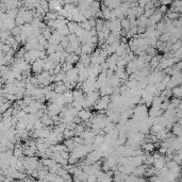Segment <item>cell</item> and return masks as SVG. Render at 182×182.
I'll list each match as a JSON object with an SVG mask.
<instances>
[{
  "instance_id": "1",
  "label": "cell",
  "mask_w": 182,
  "mask_h": 182,
  "mask_svg": "<svg viewBox=\"0 0 182 182\" xmlns=\"http://www.w3.org/2000/svg\"><path fill=\"white\" fill-rule=\"evenodd\" d=\"M44 66H45V60H38L35 61L33 64H32V71L38 75H41V73L44 71Z\"/></svg>"
},
{
  "instance_id": "2",
  "label": "cell",
  "mask_w": 182,
  "mask_h": 182,
  "mask_svg": "<svg viewBox=\"0 0 182 182\" xmlns=\"http://www.w3.org/2000/svg\"><path fill=\"white\" fill-rule=\"evenodd\" d=\"M78 116L81 118V121H89V119L92 118V116H93V114H92L91 112H89V110H81L79 113H78Z\"/></svg>"
},
{
  "instance_id": "3",
  "label": "cell",
  "mask_w": 182,
  "mask_h": 182,
  "mask_svg": "<svg viewBox=\"0 0 182 182\" xmlns=\"http://www.w3.org/2000/svg\"><path fill=\"white\" fill-rule=\"evenodd\" d=\"M162 18V14L160 12H156L151 17L148 18V26H154L156 22H159Z\"/></svg>"
},
{
  "instance_id": "4",
  "label": "cell",
  "mask_w": 182,
  "mask_h": 182,
  "mask_svg": "<svg viewBox=\"0 0 182 182\" xmlns=\"http://www.w3.org/2000/svg\"><path fill=\"white\" fill-rule=\"evenodd\" d=\"M94 46L89 45V44H84V45L81 46V51L82 53L81 54H87L89 56V53H92V51L94 50Z\"/></svg>"
},
{
  "instance_id": "5",
  "label": "cell",
  "mask_w": 182,
  "mask_h": 182,
  "mask_svg": "<svg viewBox=\"0 0 182 182\" xmlns=\"http://www.w3.org/2000/svg\"><path fill=\"white\" fill-rule=\"evenodd\" d=\"M84 92L82 91V89H75V91L73 92V98H75V100H82V99H84Z\"/></svg>"
},
{
  "instance_id": "6",
  "label": "cell",
  "mask_w": 182,
  "mask_h": 182,
  "mask_svg": "<svg viewBox=\"0 0 182 182\" xmlns=\"http://www.w3.org/2000/svg\"><path fill=\"white\" fill-rule=\"evenodd\" d=\"M63 96H64V98H65V102H66V103H69V105H73V101H75V98H73V93H71V92L67 91L66 93L63 94Z\"/></svg>"
},
{
  "instance_id": "7",
  "label": "cell",
  "mask_w": 182,
  "mask_h": 182,
  "mask_svg": "<svg viewBox=\"0 0 182 182\" xmlns=\"http://www.w3.org/2000/svg\"><path fill=\"white\" fill-rule=\"evenodd\" d=\"M172 132L178 136H182V126L180 124H176V125L172 126Z\"/></svg>"
},
{
  "instance_id": "8",
  "label": "cell",
  "mask_w": 182,
  "mask_h": 182,
  "mask_svg": "<svg viewBox=\"0 0 182 182\" xmlns=\"http://www.w3.org/2000/svg\"><path fill=\"white\" fill-rule=\"evenodd\" d=\"M154 144L153 143H145L144 145H143V149H144L145 151H147V152H151V151H153L154 149Z\"/></svg>"
},
{
  "instance_id": "9",
  "label": "cell",
  "mask_w": 182,
  "mask_h": 182,
  "mask_svg": "<svg viewBox=\"0 0 182 182\" xmlns=\"http://www.w3.org/2000/svg\"><path fill=\"white\" fill-rule=\"evenodd\" d=\"M160 63H161V60H159V57H154L151 59V61H150V66L151 67H153V68H156L160 65Z\"/></svg>"
},
{
  "instance_id": "10",
  "label": "cell",
  "mask_w": 182,
  "mask_h": 182,
  "mask_svg": "<svg viewBox=\"0 0 182 182\" xmlns=\"http://www.w3.org/2000/svg\"><path fill=\"white\" fill-rule=\"evenodd\" d=\"M80 25V27H81L83 30H86V31H89V30H92L91 28V25H89V19H86V20H84L83 22H81V24H79Z\"/></svg>"
},
{
  "instance_id": "11",
  "label": "cell",
  "mask_w": 182,
  "mask_h": 182,
  "mask_svg": "<svg viewBox=\"0 0 182 182\" xmlns=\"http://www.w3.org/2000/svg\"><path fill=\"white\" fill-rule=\"evenodd\" d=\"M174 94L176 95V97H182V85L174 89Z\"/></svg>"
},
{
  "instance_id": "12",
  "label": "cell",
  "mask_w": 182,
  "mask_h": 182,
  "mask_svg": "<svg viewBox=\"0 0 182 182\" xmlns=\"http://www.w3.org/2000/svg\"><path fill=\"white\" fill-rule=\"evenodd\" d=\"M168 17H169V19H176L177 17H179V14L177 12H174V11H172V12L168 14Z\"/></svg>"
}]
</instances>
